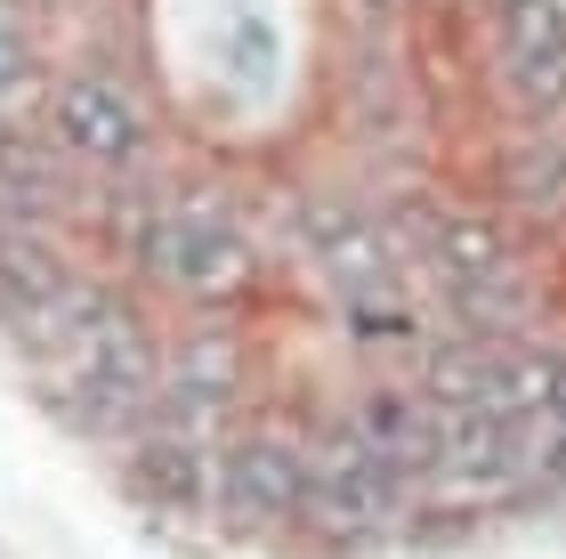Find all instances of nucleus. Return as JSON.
<instances>
[{"instance_id":"1","label":"nucleus","mask_w":566,"mask_h":559,"mask_svg":"<svg viewBox=\"0 0 566 559\" xmlns=\"http://www.w3.org/2000/svg\"><path fill=\"white\" fill-rule=\"evenodd\" d=\"M57 365H65V390H73V414H82L97 438H130V429H146L154 414V341L130 300L97 292V309L73 324V333L57 341Z\"/></svg>"},{"instance_id":"2","label":"nucleus","mask_w":566,"mask_h":559,"mask_svg":"<svg viewBox=\"0 0 566 559\" xmlns=\"http://www.w3.org/2000/svg\"><path fill=\"white\" fill-rule=\"evenodd\" d=\"M130 244H138L146 276H163L170 292L202 300V309H211V300H235L251 284V236H243V219L227 211L219 187H187V195L146 203Z\"/></svg>"},{"instance_id":"3","label":"nucleus","mask_w":566,"mask_h":559,"mask_svg":"<svg viewBox=\"0 0 566 559\" xmlns=\"http://www.w3.org/2000/svg\"><path fill=\"white\" fill-rule=\"evenodd\" d=\"M49 146H57L65 163H82V170H130L154 146L146 97L106 65H73V73H57V90H49Z\"/></svg>"},{"instance_id":"4","label":"nucleus","mask_w":566,"mask_h":559,"mask_svg":"<svg viewBox=\"0 0 566 559\" xmlns=\"http://www.w3.org/2000/svg\"><path fill=\"white\" fill-rule=\"evenodd\" d=\"M307 260L340 300H380V292H413V251L380 211L365 203H307Z\"/></svg>"},{"instance_id":"5","label":"nucleus","mask_w":566,"mask_h":559,"mask_svg":"<svg viewBox=\"0 0 566 559\" xmlns=\"http://www.w3.org/2000/svg\"><path fill=\"white\" fill-rule=\"evenodd\" d=\"M300 446H307V495H300V519L332 527V536H373V527L397 519V495H405V487L348 438V422H324L316 438H300Z\"/></svg>"},{"instance_id":"6","label":"nucleus","mask_w":566,"mask_h":559,"mask_svg":"<svg viewBox=\"0 0 566 559\" xmlns=\"http://www.w3.org/2000/svg\"><path fill=\"white\" fill-rule=\"evenodd\" d=\"M494 73L526 122H566V9L494 0Z\"/></svg>"},{"instance_id":"7","label":"nucleus","mask_w":566,"mask_h":559,"mask_svg":"<svg viewBox=\"0 0 566 559\" xmlns=\"http://www.w3.org/2000/svg\"><path fill=\"white\" fill-rule=\"evenodd\" d=\"M300 495H307V446L292 429H235L219 438V503L235 527H283L300 519Z\"/></svg>"},{"instance_id":"8","label":"nucleus","mask_w":566,"mask_h":559,"mask_svg":"<svg viewBox=\"0 0 566 559\" xmlns=\"http://www.w3.org/2000/svg\"><path fill=\"white\" fill-rule=\"evenodd\" d=\"M235 397H243V349H235L227 324H202V333H187L170 349L163 381H154V422L219 438L227 414H235Z\"/></svg>"},{"instance_id":"9","label":"nucleus","mask_w":566,"mask_h":559,"mask_svg":"<svg viewBox=\"0 0 566 559\" xmlns=\"http://www.w3.org/2000/svg\"><path fill=\"white\" fill-rule=\"evenodd\" d=\"M421 260L437 268V284H446V292L526 276L518 236L502 227V211H478V203H421Z\"/></svg>"},{"instance_id":"10","label":"nucleus","mask_w":566,"mask_h":559,"mask_svg":"<svg viewBox=\"0 0 566 559\" xmlns=\"http://www.w3.org/2000/svg\"><path fill=\"white\" fill-rule=\"evenodd\" d=\"M348 438L373 454L380 470L397 478V487H413V478H437V405L421 390H397V381H373V390L348 397Z\"/></svg>"},{"instance_id":"11","label":"nucleus","mask_w":566,"mask_h":559,"mask_svg":"<svg viewBox=\"0 0 566 559\" xmlns=\"http://www.w3.org/2000/svg\"><path fill=\"white\" fill-rule=\"evenodd\" d=\"M130 487L170 519H202L219 503V438H195V429L154 422L130 438Z\"/></svg>"},{"instance_id":"12","label":"nucleus","mask_w":566,"mask_h":559,"mask_svg":"<svg viewBox=\"0 0 566 559\" xmlns=\"http://www.w3.org/2000/svg\"><path fill=\"white\" fill-rule=\"evenodd\" d=\"M502 203L526 211V219H566V131L526 122L502 146Z\"/></svg>"},{"instance_id":"13","label":"nucleus","mask_w":566,"mask_h":559,"mask_svg":"<svg viewBox=\"0 0 566 559\" xmlns=\"http://www.w3.org/2000/svg\"><path fill=\"white\" fill-rule=\"evenodd\" d=\"M340 333L365 349V358H421L429 324L413 292H380V300H340Z\"/></svg>"},{"instance_id":"14","label":"nucleus","mask_w":566,"mask_h":559,"mask_svg":"<svg viewBox=\"0 0 566 559\" xmlns=\"http://www.w3.org/2000/svg\"><path fill=\"white\" fill-rule=\"evenodd\" d=\"M24 65H33V41H24V17L0 0V106L17 97V82H24Z\"/></svg>"},{"instance_id":"15","label":"nucleus","mask_w":566,"mask_h":559,"mask_svg":"<svg viewBox=\"0 0 566 559\" xmlns=\"http://www.w3.org/2000/svg\"><path fill=\"white\" fill-rule=\"evenodd\" d=\"M551 422H566V349H558V365H551Z\"/></svg>"}]
</instances>
